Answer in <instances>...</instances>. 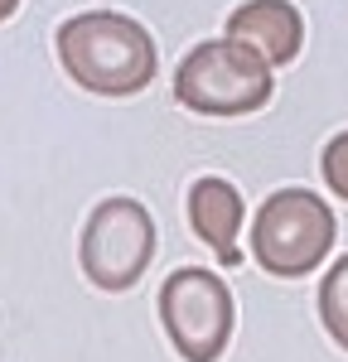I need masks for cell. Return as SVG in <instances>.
I'll use <instances>...</instances> for the list:
<instances>
[{"instance_id":"7","label":"cell","mask_w":348,"mask_h":362,"mask_svg":"<svg viewBox=\"0 0 348 362\" xmlns=\"http://www.w3.org/2000/svg\"><path fill=\"white\" fill-rule=\"evenodd\" d=\"M189 223L208 247L218 251L223 266H237L242 251H237V227H242V194L232 189L228 179H199L189 189Z\"/></svg>"},{"instance_id":"5","label":"cell","mask_w":348,"mask_h":362,"mask_svg":"<svg viewBox=\"0 0 348 362\" xmlns=\"http://www.w3.org/2000/svg\"><path fill=\"white\" fill-rule=\"evenodd\" d=\"M155 256V223L136 198H107L92 208L78 242L83 276L97 290H131Z\"/></svg>"},{"instance_id":"6","label":"cell","mask_w":348,"mask_h":362,"mask_svg":"<svg viewBox=\"0 0 348 362\" xmlns=\"http://www.w3.org/2000/svg\"><path fill=\"white\" fill-rule=\"evenodd\" d=\"M228 39L252 49L266 68H281L305 44V20L286 0H247L228 15Z\"/></svg>"},{"instance_id":"3","label":"cell","mask_w":348,"mask_h":362,"mask_svg":"<svg viewBox=\"0 0 348 362\" xmlns=\"http://www.w3.org/2000/svg\"><path fill=\"white\" fill-rule=\"evenodd\" d=\"M334 208L315 198L310 189H281L261 203L257 223H252V256L261 271L281 280L310 276L319 261L334 251Z\"/></svg>"},{"instance_id":"9","label":"cell","mask_w":348,"mask_h":362,"mask_svg":"<svg viewBox=\"0 0 348 362\" xmlns=\"http://www.w3.org/2000/svg\"><path fill=\"white\" fill-rule=\"evenodd\" d=\"M324 184L348 203V131H339L324 145Z\"/></svg>"},{"instance_id":"2","label":"cell","mask_w":348,"mask_h":362,"mask_svg":"<svg viewBox=\"0 0 348 362\" xmlns=\"http://www.w3.org/2000/svg\"><path fill=\"white\" fill-rule=\"evenodd\" d=\"M174 97L199 116H247L271 102V68L232 39H208L184 54Z\"/></svg>"},{"instance_id":"1","label":"cell","mask_w":348,"mask_h":362,"mask_svg":"<svg viewBox=\"0 0 348 362\" xmlns=\"http://www.w3.org/2000/svg\"><path fill=\"white\" fill-rule=\"evenodd\" d=\"M58 58H63L68 78L97 97H131V92L150 87L155 68H160L150 29L116 10L73 15L58 29Z\"/></svg>"},{"instance_id":"10","label":"cell","mask_w":348,"mask_h":362,"mask_svg":"<svg viewBox=\"0 0 348 362\" xmlns=\"http://www.w3.org/2000/svg\"><path fill=\"white\" fill-rule=\"evenodd\" d=\"M15 10H20V0H0V20H10Z\"/></svg>"},{"instance_id":"8","label":"cell","mask_w":348,"mask_h":362,"mask_svg":"<svg viewBox=\"0 0 348 362\" xmlns=\"http://www.w3.org/2000/svg\"><path fill=\"white\" fill-rule=\"evenodd\" d=\"M319 319H324L329 338L348 348V256H339L329 266V276L319 280Z\"/></svg>"},{"instance_id":"4","label":"cell","mask_w":348,"mask_h":362,"mask_svg":"<svg viewBox=\"0 0 348 362\" xmlns=\"http://www.w3.org/2000/svg\"><path fill=\"white\" fill-rule=\"evenodd\" d=\"M160 319L184 362H218L232 338V290L203 266H184L160 285Z\"/></svg>"}]
</instances>
